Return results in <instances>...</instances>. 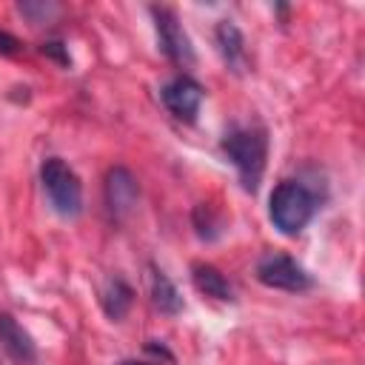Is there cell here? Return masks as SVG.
Returning a JSON list of instances; mask_svg holds the SVG:
<instances>
[{
    "instance_id": "obj_6",
    "label": "cell",
    "mask_w": 365,
    "mask_h": 365,
    "mask_svg": "<svg viewBox=\"0 0 365 365\" xmlns=\"http://www.w3.org/2000/svg\"><path fill=\"white\" fill-rule=\"evenodd\" d=\"M160 97H163V106L182 123H194L197 120V111H200V103H202V86L185 74L168 80L163 88H160Z\"/></svg>"
},
{
    "instance_id": "obj_10",
    "label": "cell",
    "mask_w": 365,
    "mask_h": 365,
    "mask_svg": "<svg viewBox=\"0 0 365 365\" xmlns=\"http://www.w3.org/2000/svg\"><path fill=\"white\" fill-rule=\"evenodd\" d=\"M191 279H194L197 291H202L205 297H214V299H222V302H231V299H234L231 282H228L214 265H208V262H194Z\"/></svg>"
},
{
    "instance_id": "obj_16",
    "label": "cell",
    "mask_w": 365,
    "mask_h": 365,
    "mask_svg": "<svg viewBox=\"0 0 365 365\" xmlns=\"http://www.w3.org/2000/svg\"><path fill=\"white\" fill-rule=\"evenodd\" d=\"M17 51H20L17 37H11L9 31H3V29H0V54H17Z\"/></svg>"
},
{
    "instance_id": "obj_17",
    "label": "cell",
    "mask_w": 365,
    "mask_h": 365,
    "mask_svg": "<svg viewBox=\"0 0 365 365\" xmlns=\"http://www.w3.org/2000/svg\"><path fill=\"white\" fill-rule=\"evenodd\" d=\"M123 365H145V362H123Z\"/></svg>"
},
{
    "instance_id": "obj_15",
    "label": "cell",
    "mask_w": 365,
    "mask_h": 365,
    "mask_svg": "<svg viewBox=\"0 0 365 365\" xmlns=\"http://www.w3.org/2000/svg\"><path fill=\"white\" fill-rule=\"evenodd\" d=\"M43 54H51V57H57L63 66H68V63H71L68 51H66V48H63V43H57V40H54V43H43Z\"/></svg>"
},
{
    "instance_id": "obj_5",
    "label": "cell",
    "mask_w": 365,
    "mask_h": 365,
    "mask_svg": "<svg viewBox=\"0 0 365 365\" xmlns=\"http://www.w3.org/2000/svg\"><path fill=\"white\" fill-rule=\"evenodd\" d=\"M151 17H154V31H157L160 51L177 66H191L194 63V48H191L188 34L182 31L177 14L165 6H151Z\"/></svg>"
},
{
    "instance_id": "obj_3",
    "label": "cell",
    "mask_w": 365,
    "mask_h": 365,
    "mask_svg": "<svg viewBox=\"0 0 365 365\" xmlns=\"http://www.w3.org/2000/svg\"><path fill=\"white\" fill-rule=\"evenodd\" d=\"M40 182H43V191L51 202V208L60 214V217H77L83 211V185H80V177L60 160V157H48L43 160L40 165Z\"/></svg>"
},
{
    "instance_id": "obj_14",
    "label": "cell",
    "mask_w": 365,
    "mask_h": 365,
    "mask_svg": "<svg viewBox=\"0 0 365 365\" xmlns=\"http://www.w3.org/2000/svg\"><path fill=\"white\" fill-rule=\"evenodd\" d=\"M20 14H26L31 23H43L48 20L51 14H57V6L54 3H20Z\"/></svg>"
},
{
    "instance_id": "obj_7",
    "label": "cell",
    "mask_w": 365,
    "mask_h": 365,
    "mask_svg": "<svg viewBox=\"0 0 365 365\" xmlns=\"http://www.w3.org/2000/svg\"><path fill=\"white\" fill-rule=\"evenodd\" d=\"M137 194H140L137 191V180L131 177L128 168L117 165V168H111L106 174V205H108L114 220H123V217H128L134 211Z\"/></svg>"
},
{
    "instance_id": "obj_11",
    "label": "cell",
    "mask_w": 365,
    "mask_h": 365,
    "mask_svg": "<svg viewBox=\"0 0 365 365\" xmlns=\"http://www.w3.org/2000/svg\"><path fill=\"white\" fill-rule=\"evenodd\" d=\"M148 279H151V299H154V305L163 311V314H168V317H174V314H180L182 311V297H180V291H177V285L160 271V268H148Z\"/></svg>"
},
{
    "instance_id": "obj_12",
    "label": "cell",
    "mask_w": 365,
    "mask_h": 365,
    "mask_svg": "<svg viewBox=\"0 0 365 365\" xmlns=\"http://www.w3.org/2000/svg\"><path fill=\"white\" fill-rule=\"evenodd\" d=\"M131 302H134V291H131L120 277L108 279V285H106V291H103V311H106L111 319H123L125 311L131 308Z\"/></svg>"
},
{
    "instance_id": "obj_8",
    "label": "cell",
    "mask_w": 365,
    "mask_h": 365,
    "mask_svg": "<svg viewBox=\"0 0 365 365\" xmlns=\"http://www.w3.org/2000/svg\"><path fill=\"white\" fill-rule=\"evenodd\" d=\"M214 40H217V51H220L222 63L231 71L242 74L245 71V40H242V31L231 20H220L217 31H214Z\"/></svg>"
},
{
    "instance_id": "obj_1",
    "label": "cell",
    "mask_w": 365,
    "mask_h": 365,
    "mask_svg": "<svg viewBox=\"0 0 365 365\" xmlns=\"http://www.w3.org/2000/svg\"><path fill=\"white\" fill-rule=\"evenodd\" d=\"M222 154L231 160V165L240 174V182L245 191H257L262 171H265V157H268V134L259 125H245V128H231L222 143Z\"/></svg>"
},
{
    "instance_id": "obj_2",
    "label": "cell",
    "mask_w": 365,
    "mask_h": 365,
    "mask_svg": "<svg viewBox=\"0 0 365 365\" xmlns=\"http://www.w3.org/2000/svg\"><path fill=\"white\" fill-rule=\"evenodd\" d=\"M317 211V194L302 185L299 180H282L268 200V217L274 222V228H279L282 234L294 237L299 234L311 217Z\"/></svg>"
},
{
    "instance_id": "obj_9",
    "label": "cell",
    "mask_w": 365,
    "mask_h": 365,
    "mask_svg": "<svg viewBox=\"0 0 365 365\" xmlns=\"http://www.w3.org/2000/svg\"><path fill=\"white\" fill-rule=\"evenodd\" d=\"M0 345L17 359V362H34L37 359V345L23 331V325L11 314H0Z\"/></svg>"
},
{
    "instance_id": "obj_13",
    "label": "cell",
    "mask_w": 365,
    "mask_h": 365,
    "mask_svg": "<svg viewBox=\"0 0 365 365\" xmlns=\"http://www.w3.org/2000/svg\"><path fill=\"white\" fill-rule=\"evenodd\" d=\"M194 228L202 240H217L220 237V220L211 214V205H197L194 208Z\"/></svg>"
},
{
    "instance_id": "obj_4",
    "label": "cell",
    "mask_w": 365,
    "mask_h": 365,
    "mask_svg": "<svg viewBox=\"0 0 365 365\" xmlns=\"http://www.w3.org/2000/svg\"><path fill=\"white\" fill-rule=\"evenodd\" d=\"M257 279L265 288H277V291H308L314 285L311 274L288 254H265L257 262Z\"/></svg>"
}]
</instances>
